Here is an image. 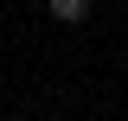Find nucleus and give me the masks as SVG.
Returning <instances> with one entry per match:
<instances>
[{
    "instance_id": "f257e3e1",
    "label": "nucleus",
    "mask_w": 128,
    "mask_h": 121,
    "mask_svg": "<svg viewBox=\"0 0 128 121\" xmlns=\"http://www.w3.org/2000/svg\"><path fill=\"white\" fill-rule=\"evenodd\" d=\"M51 19H64V26H77V19H90V0H45Z\"/></svg>"
}]
</instances>
